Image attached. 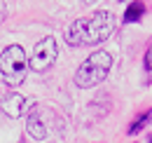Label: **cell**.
Instances as JSON below:
<instances>
[{"label":"cell","mask_w":152,"mask_h":143,"mask_svg":"<svg viewBox=\"0 0 152 143\" xmlns=\"http://www.w3.org/2000/svg\"><path fill=\"white\" fill-rule=\"evenodd\" d=\"M56 56H58V45H56V40L47 35V38H42L38 45H35L33 56L28 59V66H31L35 73H42V71H47V68L56 61Z\"/></svg>","instance_id":"obj_4"},{"label":"cell","mask_w":152,"mask_h":143,"mask_svg":"<svg viewBox=\"0 0 152 143\" xmlns=\"http://www.w3.org/2000/svg\"><path fill=\"white\" fill-rule=\"evenodd\" d=\"M143 12H145V5H143V2H133V5H129V7H126L124 21H138Z\"/></svg>","instance_id":"obj_7"},{"label":"cell","mask_w":152,"mask_h":143,"mask_svg":"<svg viewBox=\"0 0 152 143\" xmlns=\"http://www.w3.org/2000/svg\"><path fill=\"white\" fill-rule=\"evenodd\" d=\"M31 106V101L23 96V94H7L5 99H2V103H0V108H2V113L7 115V117H21L23 113H26V108Z\"/></svg>","instance_id":"obj_6"},{"label":"cell","mask_w":152,"mask_h":143,"mask_svg":"<svg viewBox=\"0 0 152 143\" xmlns=\"http://www.w3.org/2000/svg\"><path fill=\"white\" fill-rule=\"evenodd\" d=\"M110 68H113V54L105 52V49H98L80 63V68L75 73V85L82 87V89L96 87L108 77Z\"/></svg>","instance_id":"obj_2"},{"label":"cell","mask_w":152,"mask_h":143,"mask_svg":"<svg viewBox=\"0 0 152 143\" xmlns=\"http://www.w3.org/2000/svg\"><path fill=\"white\" fill-rule=\"evenodd\" d=\"M5 14H7V5H5V2H0V21L5 19Z\"/></svg>","instance_id":"obj_9"},{"label":"cell","mask_w":152,"mask_h":143,"mask_svg":"<svg viewBox=\"0 0 152 143\" xmlns=\"http://www.w3.org/2000/svg\"><path fill=\"white\" fill-rule=\"evenodd\" d=\"M26 131L31 139L35 141H45L49 136V125H47V117H45V110L33 108V113L28 115V122H26Z\"/></svg>","instance_id":"obj_5"},{"label":"cell","mask_w":152,"mask_h":143,"mask_svg":"<svg viewBox=\"0 0 152 143\" xmlns=\"http://www.w3.org/2000/svg\"><path fill=\"white\" fill-rule=\"evenodd\" d=\"M150 117H152V113H145L140 120H136V122H133V127L129 129V134H138V131H140V127L148 125V120H150Z\"/></svg>","instance_id":"obj_8"},{"label":"cell","mask_w":152,"mask_h":143,"mask_svg":"<svg viewBox=\"0 0 152 143\" xmlns=\"http://www.w3.org/2000/svg\"><path fill=\"white\" fill-rule=\"evenodd\" d=\"M115 28H117V19L113 12H94L91 17L75 19L70 24V28L66 31V40L73 47L98 45L113 35Z\"/></svg>","instance_id":"obj_1"},{"label":"cell","mask_w":152,"mask_h":143,"mask_svg":"<svg viewBox=\"0 0 152 143\" xmlns=\"http://www.w3.org/2000/svg\"><path fill=\"white\" fill-rule=\"evenodd\" d=\"M26 71H28V56H26L21 45H10L7 49H2L0 73H2V80L7 85H12V87L21 85L26 80Z\"/></svg>","instance_id":"obj_3"}]
</instances>
